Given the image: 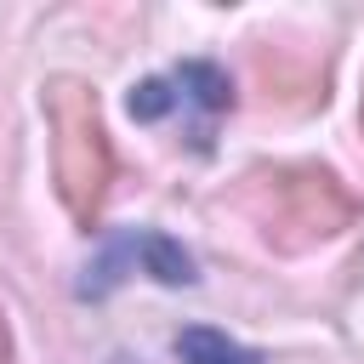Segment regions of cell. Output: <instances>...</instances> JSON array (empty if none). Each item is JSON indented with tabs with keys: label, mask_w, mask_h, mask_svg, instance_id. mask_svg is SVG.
<instances>
[{
	"label": "cell",
	"mask_w": 364,
	"mask_h": 364,
	"mask_svg": "<svg viewBox=\"0 0 364 364\" xmlns=\"http://www.w3.org/2000/svg\"><path fill=\"white\" fill-rule=\"evenodd\" d=\"M239 205L279 250H307L358 216V199L318 165H256L239 182Z\"/></svg>",
	"instance_id": "obj_1"
},
{
	"label": "cell",
	"mask_w": 364,
	"mask_h": 364,
	"mask_svg": "<svg viewBox=\"0 0 364 364\" xmlns=\"http://www.w3.org/2000/svg\"><path fill=\"white\" fill-rule=\"evenodd\" d=\"M46 125H51V171L68 216L80 228L97 222L108 176H114V148L97 114V91L85 80H46Z\"/></svg>",
	"instance_id": "obj_2"
},
{
	"label": "cell",
	"mask_w": 364,
	"mask_h": 364,
	"mask_svg": "<svg viewBox=\"0 0 364 364\" xmlns=\"http://www.w3.org/2000/svg\"><path fill=\"white\" fill-rule=\"evenodd\" d=\"M125 108H131V119H142V125L182 119L188 142L205 154L210 136H216V119L233 108V80H228V68H216L210 57H188V63H176V68L131 85V102H125Z\"/></svg>",
	"instance_id": "obj_3"
},
{
	"label": "cell",
	"mask_w": 364,
	"mask_h": 364,
	"mask_svg": "<svg viewBox=\"0 0 364 364\" xmlns=\"http://www.w3.org/2000/svg\"><path fill=\"white\" fill-rule=\"evenodd\" d=\"M148 273V279H159V284H193V256L176 245V239H165V233H154V228H119L108 245H102V256L85 267V279H80V296H108L125 273Z\"/></svg>",
	"instance_id": "obj_4"
},
{
	"label": "cell",
	"mask_w": 364,
	"mask_h": 364,
	"mask_svg": "<svg viewBox=\"0 0 364 364\" xmlns=\"http://www.w3.org/2000/svg\"><path fill=\"white\" fill-rule=\"evenodd\" d=\"M176 353H182V364H262L250 347H239V341H228L222 330H205V324L182 330L176 336Z\"/></svg>",
	"instance_id": "obj_5"
},
{
	"label": "cell",
	"mask_w": 364,
	"mask_h": 364,
	"mask_svg": "<svg viewBox=\"0 0 364 364\" xmlns=\"http://www.w3.org/2000/svg\"><path fill=\"white\" fill-rule=\"evenodd\" d=\"M0 364H11V330H6V313H0Z\"/></svg>",
	"instance_id": "obj_6"
},
{
	"label": "cell",
	"mask_w": 364,
	"mask_h": 364,
	"mask_svg": "<svg viewBox=\"0 0 364 364\" xmlns=\"http://www.w3.org/2000/svg\"><path fill=\"white\" fill-rule=\"evenodd\" d=\"M358 119H364V108H358Z\"/></svg>",
	"instance_id": "obj_7"
}]
</instances>
